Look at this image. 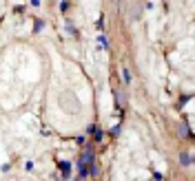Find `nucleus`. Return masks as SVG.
Returning a JSON list of instances; mask_svg holds the SVG:
<instances>
[{
    "label": "nucleus",
    "instance_id": "1",
    "mask_svg": "<svg viewBox=\"0 0 195 181\" xmlns=\"http://www.w3.org/2000/svg\"><path fill=\"white\" fill-rule=\"evenodd\" d=\"M60 168H62V172H65V175H69V172H71V163H67V161H62Z\"/></svg>",
    "mask_w": 195,
    "mask_h": 181
},
{
    "label": "nucleus",
    "instance_id": "2",
    "mask_svg": "<svg viewBox=\"0 0 195 181\" xmlns=\"http://www.w3.org/2000/svg\"><path fill=\"white\" fill-rule=\"evenodd\" d=\"M122 75H124V77H122L124 82H131V73H129V69H122Z\"/></svg>",
    "mask_w": 195,
    "mask_h": 181
}]
</instances>
